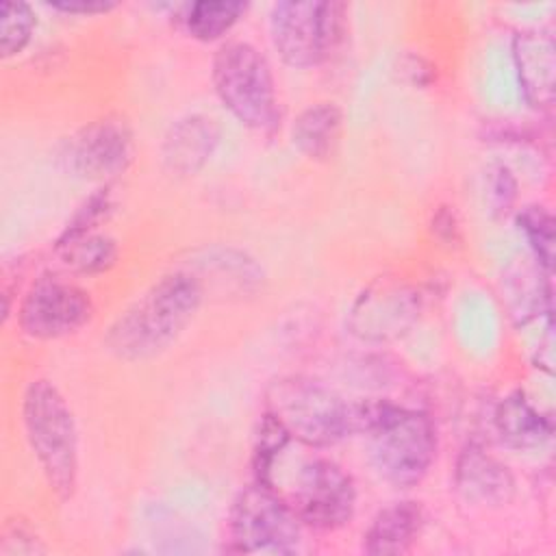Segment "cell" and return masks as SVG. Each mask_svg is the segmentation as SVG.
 Segmentation results:
<instances>
[{"label":"cell","mask_w":556,"mask_h":556,"mask_svg":"<svg viewBox=\"0 0 556 556\" xmlns=\"http://www.w3.org/2000/svg\"><path fill=\"white\" fill-rule=\"evenodd\" d=\"M430 230H432V235H434L441 243H445V245L460 243V224H458V219H456V213H454L450 206H441V208L432 215Z\"/></svg>","instance_id":"obj_27"},{"label":"cell","mask_w":556,"mask_h":556,"mask_svg":"<svg viewBox=\"0 0 556 556\" xmlns=\"http://www.w3.org/2000/svg\"><path fill=\"white\" fill-rule=\"evenodd\" d=\"M269 41L280 61L311 70L330 59L345 33V4L337 0H280L269 11Z\"/></svg>","instance_id":"obj_7"},{"label":"cell","mask_w":556,"mask_h":556,"mask_svg":"<svg viewBox=\"0 0 556 556\" xmlns=\"http://www.w3.org/2000/svg\"><path fill=\"white\" fill-rule=\"evenodd\" d=\"M22 426L26 441L41 467L48 489L56 500L74 497L80 473V447L74 410L48 378H35L22 393Z\"/></svg>","instance_id":"obj_3"},{"label":"cell","mask_w":556,"mask_h":556,"mask_svg":"<svg viewBox=\"0 0 556 556\" xmlns=\"http://www.w3.org/2000/svg\"><path fill=\"white\" fill-rule=\"evenodd\" d=\"M115 211V195H113V185H100L89 198H85V202L74 211V215L70 217V222L63 226V230L59 232L54 248H61L78 237L98 232V228L109 222V217Z\"/></svg>","instance_id":"obj_23"},{"label":"cell","mask_w":556,"mask_h":556,"mask_svg":"<svg viewBox=\"0 0 556 556\" xmlns=\"http://www.w3.org/2000/svg\"><path fill=\"white\" fill-rule=\"evenodd\" d=\"M454 486L465 502L480 508H502L515 497L510 467L478 443H467L456 456Z\"/></svg>","instance_id":"obj_13"},{"label":"cell","mask_w":556,"mask_h":556,"mask_svg":"<svg viewBox=\"0 0 556 556\" xmlns=\"http://www.w3.org/2000/svg\"><path fill=\"white\" fill-rule=\"evenodd\" d=\"M46 7L70 15H102L117 7L115 0H50Z\"/></svg>","instance_id":"obj_26"},{"label":"cell","mask_w":556,"mask_h":556,"mask_svg":"<svg viewBox=\"0 0 556 556\" xmlns=\"http://www.w3.org/2000/svg\"><path fill=\"white\" fill-rule=\"evenodd\" d=\"M219 143V126L202 113H189L169 124L161 141L163 167L176 176H195Z\"/></svg>","instance_id":"obj_14"},{"label":"cell","mask_w":556,"mask_h":556,"mask_svg":"<svg viewBox=\"0 0 556 556\" xmlns=\"http://www.w3.org/2000/svg\"><path fill=\"white\" fill-rule=\"evenodd\" d=\"M302 521L263 482L243 486L228 510V549L239 554H293L302 543Z\"/></svg>","instance_id":"obj_8"},{"label":"cell","mask_w":556,"mask_h":556,"mask_svg":"<svg viewBox=\"0 0 556 556\" xmlns=\"http://www.w3.org/2000/svg\"><path fill=\"white\" fill-rule=\"evenodd\" d=\"M248 2L241 0H198L185 7L180 24L191 39L217 41L243 17Z\"/></svg>","instance_id":"obj_20"},{"label":"cell","mask_w":556,"mask_h":556,"mask_svg":"<svg viewBox=\"0 0 556 556\" xmlns=\"http://www.w3.org/2000/svg\"><path fill=\"white\" fill-rule=\"evenodd\" d=\"M61 263L83 276L104 274L109 271L117 258H119V245L111 235L104 232H91L85 237H78L61 248H54Z\"/></svg>","instance_id":"obj_21"},{"label":"cell","mask_w":556,"mask_h":556,"mask_svg":"<svg viewBox=\"0 0 556 556\" xmlns=\"http://www.w3.org/2000/svg\"><path fill=\"white\" fill-rule=\"evenodd\" d=\"M93 317L89 293L54 276L37 278L17 306L20 330L37 341H54L78 332Z\"/></svg>","instance_id":"obj_11"},{"label":"cell","mask_w":556,"mask_h":556,"mask_svg":"<svg viewBox=\"0 0 556 556\" xmlns=\"http://www.w3.org/2000/svg\"><path fill=\"white\" fill-rule=\"evenodd\" d=\"M287 447L274 458L263 484L278 491L302 526L313 530H339L354 519L356 482L332 458L321 454L285 458Z\"/></svg>","instance_id":"obj_2"},{"label":"cell","mask_w":556,"mask_h":556,"mask_svg":"<svg viewBox=\"0 0 556 556\" xmlns=\"http://www.w3.org/2000/svg\"><path fill=\"white\" fill-rule=\"evenodd\" d=\"M513 65L519 91L528 106L549 111L556 96V43L554 37L539 28H523L510 41Z\"/></svg>","instance_id":"obj_12"},{"label":"cell","mask_w":556,"mask_h":556,"mask_svg":"<svg viewBox=\"0 0 556 556\" xmlns=\"http://www.w3.org/2000/svg\"><path fill=\"white\" fill-rule=\"evenodd\" d=\"M202 302L204 282L193 271H167L111 321L102 343L119 361H150L178 341Z\"/></svg>","instance_id":"obj_1"},{"label":"cell","mask_w":556,"mask_h":556,"mask_svg":"<svg viewBox=\"0 0 556 556\" xmlns=\"http://www.w3.org/2000/svg\"><path fill=\"white\" fill-rule=\"evenodd\" d=\"M211 83L222 106L245 128L274 132L280 126V100L267 56L250 41L217 46L211 59Z\"/></svg>","instance_id":"obj_4"},{"label":"cell","mask_w":556,"mask_h":556,"mask_svg":"<svg viewBox=\"0 0 556 556\" xmlns=\"http://www.w3.org/2000/svg\"><path fill=\"white\" fill-rule=\"evenodd\" d=\"M493 430L502 445L526 452L545 445L552 439L554 426L523 391H510L493 410Z\"/></svg>","instance_id":"obj_16"},{"label":"cell","mask_w":556,"mask_h":556,"mask_svg":"<svg viewBox=\"0 0 556 556\" xmlns=\"http://www.w3.org/2000/svg\"><path fill=\"white\" fill-rule=\"evenodd\" d=\"M343 130V111L337 102L319 100L304 106L291 122L293 148L311 159L326 161L334 154Z\"/></svg>","instance_id":"obj_18"},{"label":"cell","mask_w":556,"mask_h":556,"mask_svg":"<svg viewBox=\"0 0 556 556\" xmlns=\"http://www.w3.org/2000/svg\"><path fill=\"white\" fill-rule=\"evenodd\" d=\"M424 295L400 276H378L361 289L345 315V330L361 343L387 345L406 337L421 319Z\"/></svg>","instance_id":"obj_9"},{"label":"cell","mask_w":556,"mask_h":556,"mask_svg":"<svg viewBox=\"0 0 556 556\" xmlns=\"http://www.w3.org/2000/svg\"><path fill=\"white\" fill-rule=\"evenodd\" d=\"M424 526V510L413 500L391 502L380 508L363 534V549L371 556L404 554L417 541Z\"/></svg>","instance_id":"obj_17"},{"label":"cell","mask_w":556,"mask_h":556,"mask_svg":"<svg viewBox=\"0 0 556 556\" xmlns=\"http://www.w3.org/2000/svg\"><path fill=\"white\" fill-rule=\"evenodd\" d=\"M265 410L311 450L341 443L352 432V400L308 376H280L265 389Z\"/></svg>","instance_id":"obj_5"},{"label":"cell","mask_w":556,"mask_h":556,"mask_svg":"<svg viewBox=\"0 0 556 556\" xmlns=\"http://www.w3.org/2000/svg\"><path fill=\"white\" fill-rule=\"evenodd\" d=\"M547 276L549 274L536 263L530 252L513 258L506 265L502 274V293L508 315L517 326H526L543 313L549 315L552 295Z\"/></svg>","instance_id":"obj_15"},{"label":"cell","mask_w":556,"mask_h":556,"mask_svg":"<svg viewBox=\"0 0 556 556\" xmlns=\"http://www.w3.org/2000/svg\"><path fill=\"white\" fill-rule=\"evenodd\" d=\"M37 15L24 0L0 2V52L4 59L20 54L33 39Z\"/></svg>","instance_id":"obj_24"},{"label":"cell","mask_w":556,"mask_h":556,"mask_svg":"<svg viewBox=\"0 0 556 556\" xmlns=\"http://www.w3.org/2000/svg\"><path fill=\"white\" fill-rule=\"evenodd\" d=\"M365 437L374 471L393 489L417 486L437 458L434 421L417 408L393 402Z\"/></svg>","instance_id":"obj_6"},{"label":"cell","mask_w":556,"mask_h":556,"mask_svg":"<svg viewBox=\"0 0 556 556\" xmlns=\"http://www.w3.org/2000/svg\"><path fill=\"white\" fill-rule=\"evenodd\" d=\"M135 159V137L126 119L106 115L93 119L65 139L54 150L56 167L78 180L113 182Z\"/></svg>","instance_id":"obj_10"},{"label":"cell","mask_w":556,"mask_h":556,"mask_svg":"<svg viewBox=\"0 0 556 556\" xmlns=\"http://www.w3.org/2000/svg\"><path fill=\"white\" fill-rule=\"evenodd\" d=\"M198 278L217 276L215 280L228 282L243 291L256 289L263 282V267L248 252L235 248H204L193 254L191 267Z\"/></svg>","instance_id":"obj_19"},{"label":"cell","mask_w":556,"mask_h":556,"mask_svg":"<svg viewBox=\"0 0 556 556\" xmlns=\"http://www.w3.org/2000/svg\"><path fill=\"white\" fill-rule=\"evenodd\" d=\"M484 206L493 217H502L510 211L517 198V180L504 163H491L484 169Z\"/></svg>","instance_id":"obj_25"},{"label":"cell","mask_w":556,"mask_h":556,"mask_svg":"<svg viewBox=\"0 0 556 556\" xmlns=\"http://www.w3.org/2000/svg\"><path fill=\"white\" fill-rule=\"evenodd\" d=\"M552 213L541 204H526L517 211V228L526 237L528 252L552 274L556 256V228Z\"/></svg>","instance_id":"obj_22"}]
</instances>
